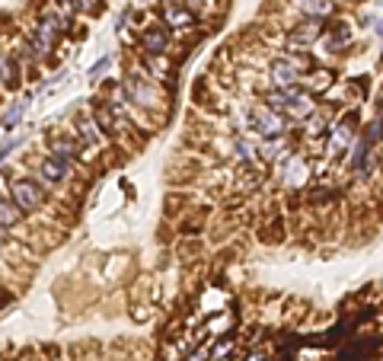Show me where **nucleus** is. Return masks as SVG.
<instances>
[{
	"mask_svg": "<svg viewBox=\"0 0 383 361\" xmlns=\"http://www.w3.org/2000/svg\"><path fill=\"white\" fill-rule=\"evenodd\" d=\"M265 105H269L271 112H287L291 119H307L313 112V96L303 93L297 83L294 87H278L275 93L265 96Z\"/></svg>",
	"mask_w": 383,
	"mask_h": 361,
	"instance_id": "obj_1",
	"label": "nucleus"
},
{
	"mask_svg": "<svg viewBox=\"0 0 383 361\" xmlns=\"http://www.w3.org/2000/svg\"><path fill=\"white\" fill-rule=\"evenodd\" d=\"M64 29H68V20H64V16L45 13V16H42V23L36 26V36H32V42L26 45V52H29L32 58L42 61V58L48 54V48L54 45V38H58Z\"/></svg>",
	"mask_w": 383,
	"mask_h": 361,
	"instance_id": "obj_2",
	"label": "nucleus"
},
{
	"mask_svg": "<svg viewBox=\"0 0 383 361\" xmlns=\"http://www.w3.org/2000/svg\"><path fill=\"white\" fill-rule=\"evenodd\" d=\"M42 189H38V182L32 179H16L10 182V202L20 208V214H29V211H38L42 208Z\"/></svg>",
	"mask_w": 383,
	"mask_h": 361,
	"instance_id": "obj_3",
	"label": "nucleus"
},
{
	"mask_svg": "<svg viewBox=\"0 0 383 361\" xmlns=\"http://www.w3.org/2000/svg\"><path fill=\"white\" fill-rule=\"evenodd\" d=\"M249 125H253L259 135L265 138H278L281 128H285V121H281L278 112H271L269 105H255L253 112H249Z\"/></svg>",
	"mask_w": 383,
	"mask_h": 361,
	"instance_id": "obj_4",
	"label": "nucleus"
},
{
	"mask_svg": "<svg viewBox=\"0 0 383 361\" xmlns=\"http://www.w3.org/2000/svg\"><path fill=\"white\" fill-rule=\"evenodd\" d=\"M125 93H128V99L137 103V105H157V90H153L151 83H147V77H141V74L128 77V80H125Z\"/></svg>",
	"mask_w": 383,
	"mask_h": 361,
	"instance_id": "obj_5",
	"label": "nucleus"
},
{
	"mask_svg": "<svg viewBox=\"0 0 383 361\" xmlns=\"http://www.w3.org/2000/svg\"><path fill=\"white\" fill-rule=\"evenodd\" d=\"M271 80L278 83V87H294L297 83V77H301V71H297V64L287 58H275L271 61V68H269Z\"/></svg>",
	"mask_w": 383,
	"mask_h": 361,
	"instance_id": "obj_6",
	"label": "nucleus"
},
{
	"mask_svg": "<svg viewBox=\"0 0 383 361\" xmlns=\"http://www.w3.org/2000/svg\"><path fill=\"white\" fill-rule=\"evenodd\" d=\"M141 45H144V52L147 54H163L166 45H170V32H166V26H151V29H144Z\"/></svg>",
	"mask_w": 383,
	"mask_h": 361,
	"instance_id": "obj_7",
	"label": "nucleus"
},
{
	"mask_svg": "<svg viewBox=\"0 0 383 361\" xmlns=\"http://www.w3.org/2000/svg\"><path fill=\"white\" fill-rule=\"evenodd\" d=\"M320 36H323V20H320V16H310L307 23H301L294 29L291 42L294 45H307V42H313V38H320Z\"/></svg>",
	"mask_w": 383,
	"mask_h": 361,
	"instance_id": "obj_8",
	"label": "nucleus"
},
{
	"mask_svg": "<svg viewBox=\"0 0 383 361\" xmlns=\"http://www.w3.org/2000/svg\"><path fill=\"white\" fill-rule=\"evenodd\" d=\"M38 173H42V179H48V182H61L64 179V173H68V163L48 154V157L38 163Z\"/></svg>",
	"mask_w": 383,
	"mask_h": 361,
	"instance_id": "obj_9",
	"label": "nucleus"
},
{
	"mask_svg": "<svg viewBox=\"0 0 383 361\" xmlns=\"http://www.w3.org/2000/svg\"><path fill=\"white\" fill-rule=\"evenodd\" d=\"M77 154V144L70 141V138H52V157L64 160V163H70Z\"/></svg>",
	"mask_w": 383,
	"mask_h": 361,
	"instance_id": "obj_10",
	"label": "nucleus"
},
{
	"mask_svg": "<svg viewBox=\"0 0 383 361\" xmlns=\"http://www.w3.org/2000/svg\"><path fill=\"white\" fill-rule=\"evenodd\" d=\"M0 80L7 83L10 90H16V87H20V68H16V61L7 58V54L0 58Z\"/></svg>",
	"mask_w": 383,
	"mask_h": 361,
	"instance_id": "obj_11",
	"label": "nucleus"
},
{
	"mask_svg": "<svg viewBox=\"0 0 383 361\" xmlns=\"http://www.w3.org/2000/svg\"><path fill=\"white\" fill-rule=\"evenodd\" d=\"M163 20H166V23H173V26H188V23H192V13L182 10L179 3H166V7H163Z\"/></svg>",
	"mask_w": 383,
	"mask_h": 361,
	"instance_id": "obj_12",
	"label": "nucleus"
},
{
	"mask_svg": "<svg viewBox=\"0 0 383 361\" xmlns=\"http://www.w3.org/2000/svg\"><path fill=\"white\" fill-rule=\"evenodd\" d=\"M301 10L307 16H320L323 20V16L332 13V0H301Z\"/></svg>",
	"mask_w": 383,
	"mask_h": 361,
	"instance_id": "obj_13",
	"label": "nucleus"
},
{
	"mask_svg": "<svg viewBox=\"0 0 383 361\" xmlns=\"http://www.w3.org/2000/svg\"><path fill=\"white\" fill-rule=\"evenodd\" d=\"M20 221V208L13 202H0V227H13Z\"/></svg>",
	"mask_w": 383,
	"mask_h": 361,
	"instance_id": "obj_14",
	"label": "nucleus"
},
{
	"mask_svg": "<svg viewBox=\"0 0 383 361\" xmlns=\"http://www.w3.org/2000/svg\"><path fill=\"white\" fill-rule=\"evenodd\" d=\"M115 109H109V105H96V121L103 125L105 131H115Z\"/></svg>",
	"mask_w": 383,
	"mask_h": 361,
	"instance_id": "obj_15",
	"label": "nucleus"
},
{
	"mask_svg": "<svg viewBox=\"0 0 383 361\" xmlns=\"http://www.w3.org/2000/svg\"><path fill=\"white\" fill-rule=\"evenodd\" d=\"M23 112H26V103H16L13 109H10V112H7L3 125H7V128H16V125H20V119H23Z\"/></svg>",
	"mask_w": 383,
	"mask_h": 361,
	"instance_id": "obj_16",
	"label": "nucleus"
},
{
	"mask_svg": "<svg viewBox=\"0 0 383 361\" xmlns=\"http://www.w3.org/2000/svg\"><path fill=\"white\" fill-rule=\"evenodd\" d=\"M233 151H236V157L240 160H253V154H255V147L249 141H243V138H236V144H233Z\"/></svg>",
	"mask_w": 383,
	"mask_h": 361,
	"instance_id": "obj_17",
	"label": "nucleus"
},
{
	"mask_svg": "<svg viewBox=\"0 0 383 361\" xmlns=\"http://www.w3.org/2000/svg\"><path fill=\"white\" fill-rule=\"evenodd\" d=\"M109 64H112V58H109V54H105V58H99L96 64H93V68H90V80H96V77L103 74V71L109 68Z\"/></svg>",
	"mask_w": 383,
	"mask_h": 361,
	"instance_id": "obj_18",
	"label": "nucleus"
},
{
	"mask_svg": "<svg viewBox=\"0 0 383 361\" xmlns=\"http://www.w3.org/2000/svg\"><path fill=\"white\" fill-rule=\"evenodd\" d=\"M80 135L93 144V141H96V125H93V121H80Z\"/></svg>",
	"mask_w": 383,
	"mask_h": 361,
	"instance_id": "obj_19",
	"label": "nucleus"
},
{
	"mask_svg": "<svg viewBox=\"0 0 383 361\" xmlns=\"http://www.w3.org/2000/svg\"><path fill=\"white\" fill-rule=\"evenodd\" d=\"M186 3H188V7H195V10H198V7H204L208 0H186Z\"/></svg>",
	"mask_w": 383,
	"mask_h": 361,
	"instance_id": "obj_20",
	"label": "nucleus"
},
{
	"mask_svg": "<svg viewBox=\"0 0 383 361\" xmlns=\"http://www.w3.org/2000/svg\"><path fill=\"white\" fill-rule=\"evenodd\" d=\"M0 243H3V233H0Z\"/></svg>",
	"mask_w": 383,
	"mask_h": 361,
	"instance_id": "obj_21",
	"label": "nucleus"
}]
</instances>
